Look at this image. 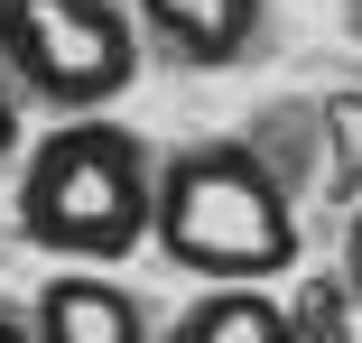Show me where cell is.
I'll use <instances>...</instances> for the list:
<instances>
[{
	"instance_id": "cell-4",
	"label": "cell",
	"mask_w": 362,
	"mask_h": 343,
	"mask_svg": "<svg viewBox=\"0 0 362 343\" xmlns=\"http://www.w3.org/2000/svg\"><path fill=\"white\" fill-rule=\"evenodd\" d=\"M28 334L37 343H158L149 306H139L112 269H56L28 297Z\"/></svg>"
},
{
	"instance_id": "cell-6",
	"label": "cell",
	"mask_w": 362,
	"mask_h": 343,
	"mask_svg": "<svg viewBox=\"0 0 362 343\" xmlns=\"http://www.w3.org/2000/svg\"><path fill=\"white\" fill-rule=\"evenodd\" d=\"M168 343H298V325H288V306L269 288H204L168 325Z\"/></svg>"
},
{
	"instance_id": "cell-10",
	"label": "cell",
	"mask_w": 362,
	"mask_h": 343,
	"mask_svg": "<svg viewBox=\"0 0 362 343\" xmlns=\"http://www.w3.org/2000/svg\"><path fill=\"white\" fill-rule=\"evenodd\" d=\"M10 158H19V84L0 75V167H10Z\"/></svg>"
},
{
	"instance_id": "cell-8",
	"label": "cell",
	"mask_w": 362,
	"mask_h": 343,
	"mask_svg": "<svg viewBox=\"0 0 362 343\" xmlns=\"http://www.w3.org/2000/svg\"><path fill=\"white\" fill-rule=\"evenodd\" d=\"M325 140H334V186L362 204V93H334L325 102Z\"/></svg>"
},
{
	"instance_id": "cell-1",
	"label": "cell",
	"mask_w": 362,
	"mask_h": 343,
	"mask_svg": "<svg viewBox=\"0 0 362 343\" xmlns=\"http://www.w3.org/2000/svg\"><path fill=\"white\" fill-rule=\"evenodd\" d=\"M158 214V149L130 121L93 112V121H56L47 140L19 158V204L10 223L28 251L65 260V269H112L149 241Z\"/></svg>"
},
{
	"instance_id": "cell-11",
	"label": "cell",
	"mask_w": 362,
	"mask_h": 343,
	"mask_svg": "<svg viewBox=\"0 0 362 343\" xmlns=\"http://www.w3.org/2000/svg\"><path fill=\"white\" fill-rule=\"evenodd\" d=\"M0 343H37V334H28V315H10V306H0Z\"/></svg>"
},
{
	"instance_id": "cell-7",
	"label": "cell",
	"mask_w": 362,
	"mask_h": 343,
	"mask_svg": "<svg viewBox=\"0 0 362 343\" xmlns=\"http://www.w3.org/2000/svg\"><path fill=\"white\" fill-rule=\"evenodd\" d=\"M288 325H298V343H353L362 306L344 288V269H316V279H298V297H288Z\"/></svg>"
},
{
	"instance_id": "cell-5",
	"label": "cell",
	"mask_w": 362,
	"mask_h": 343,
	"mask_svg": "<svg viewBox=\"0 0 362 343\" xmlns=\"http://www.w3.org/2000/svg\"><path fill=\"white\" fill-rule=\"evenodd\" d=\"M130 19H139V37H158L195 75L242 65L260 47V0H130Z\"/></svg>"
},
{
	"instance_id": "cell-2",
	"label": "cell",
	"mask_w": 362,
	"mask_h": 343,
	"mask_svg": "<svg viewBox=\"0 0 362 343\" xmlns=\"http://www.w3.org/2000/svg\"><path fill=\"white\" fill-rule=\"evenodd\" d=\"M149 241L204 288H269L298 269V204L242 140H195L158 158Z\"/></svg>"
},
{
	"instance_id": "cell-9",
	"label": "cell",
	"mask_w": 362,
	"mask_h": 343,
	"mask_svg": "<svg viewBox=\"0 0 362 343\" xmlns=\"http://www.w3.org/2000/svg\"><path fill=\"white\" fill-rule=\"evenodd\" d=\"M334 269H344V288H353V306H362V204H353V223H344V260H334Z\"/></svg>"
},
{
	"instance_id": "cell-3",
	"label": "cell",
	"mask_w": 362,
	"mask_h": 343,
	"mask_svg": "<svg viewBox=\"0 0 362 343\" xmlns=\"http://www.w3.org/2000/svg\"><path fill=\"white\" fill-rule=\"evenodd\" d=\"M0 75L19 102L93 121L139 84V19L121 0H0Z\"/></svg>"
}]
</instances>
